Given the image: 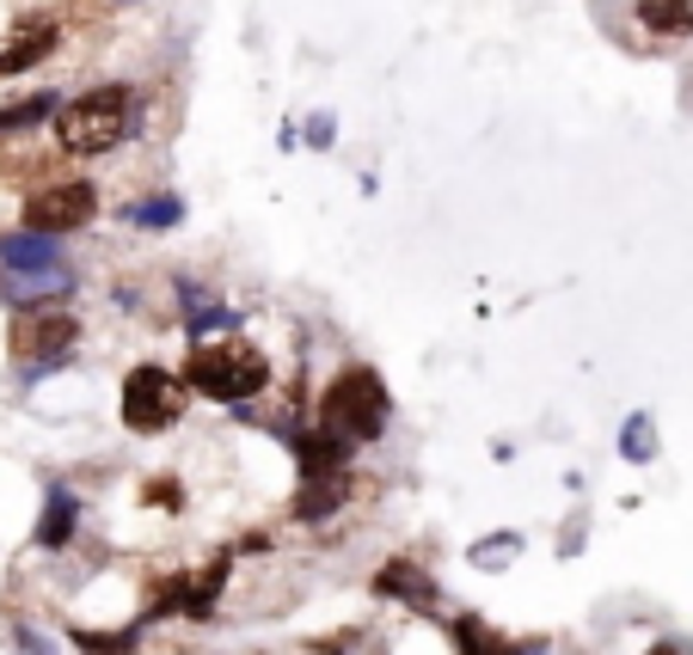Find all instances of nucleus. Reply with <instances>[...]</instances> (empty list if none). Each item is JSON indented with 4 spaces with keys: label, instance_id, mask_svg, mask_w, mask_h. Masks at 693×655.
<instances>
[{
    "label": "nucleus",
    "instance_id": "nucleus-18",
    "mask_svg": "<svg viewBox=\"0 0 693 655\" xmlns=\"http://www.w3.org/2000/svg\"><path fill=\"white\" fill-rule=\"evenodd\" d=\"M178 197H147V202H135L130 209V221H142V227H178Z\"/></svg>",
    "mask_w": 693,
    "mask_h": 655
},
{
    "label": "nucleus",
    "instance_id": "nucleus-3",
    "mask_svg": "<svg viewBox=\"0 0 693 655\" xmlns=\"http://www.w3.org/2000/svg\"><path fill=\"white\" fill-rule=\"evenodd\" d=\"M387 417H393V398L374 367H344L320 398V435H332L344 447L374 441V435L387 429Z\"/></svg>",
    "mask_w": 693,
    "mask_h": 655
},
{
    "label": "nucleus",
    "instance_id": "nucleus-16",
    "mask_svg": "<svg viewBox=\"0 0 693 655\" xmlns=\"http://www.w3.org/2000/svg\"><path fill=\"white\" fill-rule=\"evenodd\" d=\"M620 454H627V459H651L656 454V423L651 417H627V429H620Z\"/></svg>",
    "mask_w": 693,
    "mask_h": 655
},
{
    "label": "nucleus",
    "instance_id": "nucleus-7",
    "mask_svg": "<svg viewBox=\"0 0 693 655\" xmlns=\"http://www.w3.org/2000/svg\"><path fill=\"white\" fill-rule=\"evenodd\" d=\"M43 55H55V19H19V31L7 43H0V80L7 74H25V67H38Z\"/></svg>",
    "mask_w": 693,
    "mask_h": 655
},
{
    "label": "nucleus",
    "instance_id": "nucleus-22",
    "mask_svg": "<svg viewBox=\"0 0 693 655\" xmlns=\"http://www.w3.org/2000/svg\"><path fill=\"white\" fill-rule=\"evenodd\" d=\"M307 135H313V142L325 147V142H332V117H313V123H307Z\"/></svg>",
    "mask_w": 693,
    "mask_h": 655
},
{
    "label": "nucleus",
    "instance_id": "nucleus-20",
    "mask_svg": "<svg viewBox=\"0 0 693 655\" xmlns=\"http://www.w3.org/2000/svg\"><path fill=\"white\" fill-rule=\"evenodd\" d=\"M74 643H81L86 655H123V649H130V631H111V637H99V631H74Z\"/></svg>",
    "mask_w": 693,
    "mask_h": 655
},
{
    "label": "nucleus",
    "instance_id": "nucleus-15",
    "mask_svg": "<svg viewBox=\"0 0 693 655\" xmlns=\"http://www.w3.org/2000/svg\"><path fill=\"white\" fill-rule=\"evenodd\" d=\"M50 111H55V92H31V98L0 111V129H31V123H43Z\"/></svg>",
    "mask_w": 693,
    "mask_h": 655
},
{
    "label": "nucleus",
    "instance_id": "nucleus-23",
    "mask_svg": "<svg viewBox=\"0 0 693 655\" xmlns=\"http://www.w3.org/2000/svg\"><path fill=\"white\" fill-rule=\"evenodd\" d=\"M651 655H693L687 643H651Z\"/></svg>",
    "mask_w": 693,
    "mask_h": 655
},
{
    "label": "nucleus",
    "instance_id": "nucleus-5",
    "mask_svg": "<svg viewBox=\"0 0 693 655\" xmlns=\"http://www.w3.org/2000/svg\"><path fill=\"white\" fill-rule=\"evenodd\" d=\"M99 215V190L93 184H43V190H31V202H25V227L31 233H43V239H55V233H74V227H86Z\"/></svg>",
    "mask_w": 693,
    "mask_h": 655
},
{
    "label": "nucleus",
    "instance_id": "nucleus-8",
    "mask_svg": "<svg viewBox=\"0 0 693 655\" xmlns=\"http://www.w3.org/2000/svg\"><path fill=\"white\" fill-rule=\"evenodd\" d=\"M374 594H381V601H405V606H436V582H430V570L405 564V558L381 564V576H374Z\"/></svg>",
    "mask_w": 693,
    "mask_h": 655
},
{
    "label": "nucleus",
    "instance_id": "nucleus-17",
    "mask_svg": "<svg viewBox=\"0 0 693 655\" xmlns=\"http://www.w3.org/2000/svg\"><path fill=\"white\" fill-rule=\"evenodd\" d=\"M516 545H521L516 533H492V539H479V545H473V564H479V570H504L509 558H516Z\"/></svg>",
    "mask_w": 693,
    "mask_h": 655
},
{
    "label": "nucleus",
    "instance_id": "nucleus-10",
    "mask_svg": "<svg viewBox=\"0 0 693 655\" xmlns=\"http://www.w3.org/2000/svg\"><path fill=\"white\" fill-rule=\"evenodd\" d=\"M294 459H301V478H344L350 466V447L332 441V435H294Z\"/></svg>",
    "mask_w": 693,
    "mask_h": 655
},
{
    "label": "nucleus",
    "instance_id": "nucleus-9",
    "mask_svg": "<svg viewBox=\"0 0 693 655\" xmlns=\"http://www.w3.org/2000/svg\"><path fill=\"white\" fill-rule=\"evenodd\" d=\"M0 263H7L13 282L43 275V270H62V263H55V239H43V233H7L0 239Z\"/></svg>",
    "mask_w": 693,
    "mask_h": 655
},
{
    "label": "nucleus",
    "instance_id": "nucleus-4",
    "mask_svg": "<svg viewBox=\"0 0 693 655\" xmlns=\"http://www.w3.org/2000/svg\"><path fill=\"white\" fill-rule=\"evenodd\" d=\"M185 405H190V386L178 381V374H166V367H154V362L130 367V381H123V429L161 435L185 417Z\"/></svg>",
    "mask_w": 693,
    "mask_h": 655
},
{
    "label": "nucleus",
    "instance_id": "nucleus-14",
    "mask_svg": "<svg viewBox=\"0 0 693 655\" xmlns=\"http://www.w3.org/2000/svg\"><path fill=\"white\" fill-rule=\"evenodd\" d=\"M344 490H350L344 478H313V485L294 497V514H301V521H325L332 509H344Z\"/></svg>",
    "mask_w": 693,
    "mask_h": 655
},
{
    "label": "nucleus",
    "instance_id": "nucleus-11",
    "mask_svg": "<svg viewBox=\"0 0 693 655\" xmlns=\"http://www.w3.org/2000/svg\"><path fill=\"white\" fill-rule=\"evenodd\" d=\"M74 521H81V502L68 497V490H50V502H43V521H38V545L55 551L74 539Z\"/></svg>",
    "mask_w": 693,
    "mask_h": 655
},
{
    "label": "nucleus",
    "instance_id": "nucleus-13",
    "mask_svg": "<svg viewBox=\"0 0 693 655\" xmlns=\"http://www.w3.org/2000/svg\"><path fill=\"white\" fill-rule=\"evenodd\" d=\"M221 589H227V551L215 558L203 576H190L185 582V601H178V613H190V618H209L215 613V601H221Z\"/></svg>",
    "mask_w": 693,
    "mask_h": 655
},
{
    "label": "nucleus",
    "instance_id": "nucleus-2",
    "mask_svg": "<svg viewBox=\"0 0 693 655\" xmlns=\"http://www.w3.org/2000/svg\"><path fill=\"white\" fill-rule=\"evenodd\" d=\"M270 381L265 350H252L246 337H221V343H197L185 355V386L203 398H221V405H240V398H258Z\"/></svg>",
    "mask_w": 693,
    "mask_h": 655
},
{
    "label": "nucleus",
    "instance_id": "nucleus-21",
    "mask_svg": "<svg viewBox=\"0 0 693 655\" xmlns=\"http://www.w3.org/2000/svg\"><path fill=\"white\" fill-rule=\"evenodd\" d=\"M142 497H147V502H161V509H185V497H178V478H147Z\"/></svg>",
    "mask_w": 693,
    "mask_h": 655
},
{
    "label": "nucleus",
    "instance_id": "nucleus-1",
    "mask_svg": "<svg viewBox=\"0 0 693 655\" xmlns=\"http://www.w3.org/2000/svg\"><path fill=\"white\" fill-rule=\"evenodd\" d=\"M135 123V92L130 86H93L81 92L74 105L55 111V147L74 159H93V154H111V147L130 135Z\"/></svg>",
    "mask_w": 693,
    "mask_h": 655
},
{
    "label": "nucleus",
    "instance_id": "nucleus-12",
    "mask_svg": "<svg viewBox=\"0 0 693 655\" xmlns=\"http://www.w3.org/2000/svg\"><path fill=\"white\" fill-rule=\"evenodd\" d=\"M639 25L656 38H687L693 31V0H639Z\"/></svg>",
    "mask_w": 693,
    "mask_h": 655
},
{
    "label": "nucleus",
    "instance_id": "nucleus-19",
    "mask_svg": "<svg viewBox=\"0 0 693 655\" xmlns=\"http://www.w3.org/2000/svg\"><path fill=\"white\" fill-rule=\"evenodd\" d=\"M454 643H461V655H497L504 649L497 637H485L479 618H454Z\"/></svg>",
    "mask_w": 693,
    "mask_h": 655
},
{
    "label": "nucleus",
    "instance_id": "nucleus-6",
    "mask_svg": "<svg viewBox=\"0 0 693 655\" xmlns=\"http://www.w3.org/2000/svg\"><path fill=\"white\" fill-rule=\"evenodd\" d=\"M74 337H81L74 313H55V306H19L13 325H7V350H13L19 362H38V355H62Z\"/></svg>",
    "mask_w": 693,
    "mask_h": 655
}]
</instances>
